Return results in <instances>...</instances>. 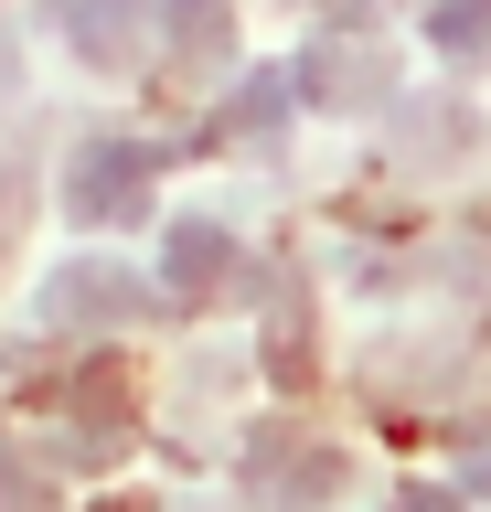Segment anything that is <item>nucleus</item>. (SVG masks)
<instances>
[{
    "instance_id": "nucleus-4",
    "label": "nucleus",
    "mask_w": 491,
    "mask_h": 512,
    "mask_svg": "<svg viewBox=\"0 0 491 512\" xmlns=\"http://www.w3.org/2000/svg\"><path fill=\"white\" fill-rule=\"evenodd\" d=\"M246 491H257L267 512L331 502V491H342V459H331V448H299V438H257V459H246Z\"/></svg>"
},
{
    "instance_id": "nucleus-13",
    "label": "nucleus",
    "mask_w": 491,
    "mask_h": 512,
    "mask_svg": "<svg viewBox=\"0 0 491 512\" xmlns=\"http://www.w3.org/2000/svg\"><path fill=\"white\" fill-rule=\"evenodd\" d=\"M0 96H11V22H0Z\"/></svg>"
},
{
    "instance_id": "nucleus-11",
    "label": "nucleus",
    "mask_w": 491,
    "mask_h": 512,
    "mask_svg": "<svg viewBox=\"0 0 491 512\" xmlns=\"http://www.w3.org/2000/svg\"><path fill=\"white\" fill-rule=\"evenodd\" d=\"M395 512H459V491H406Z\"/></svg>"
},
{
    "instance_id": "nucleus-9",
    "label": "nucleus",
    "mask_w": 491,
    "mask_h": 512,
    "mask_svg": "<svg viewBox=\"0 0 491 512\" xmlns=\"http://www.w3.org/2000/svg\"><path fill=\"white\" fill-rule=\"evenodd\" d=\"M0 512H54L43 470H22V459H11V438H0Z\"/></svg>"
},
{
    "instance_id": "nucleus-10",
    "label": "nucleus",
    "mask_w": 491,
    "mask_h": 512,
    "mask_svg": "<svg viewBox=\"0 0 491 512\" xmlns=\"http://www.w3.org/2000/svg\"><path fill=\"white\" fill-rule=\"evenodd\" d=\"M459 491H491V438H481V448H459Z\"/></svg>"
},
{
    "instance_id": "nucleus-8",
    "label": "nucleus",
    "mask_w": 491,
    "mask_h": 512,
    "mask_svg": "<svg viewBox=\"0 0 491 512\" xmlns=\"http://www.w3.org/2000/svg\"><path fill=\"white\" fill-rule=\"evenodd\" d=\"M171 43L182 54H214L225 43V0H171Z\"/></svg>"
},
{
    "instance_id": "nucleus-3",
    "label": "nucleus",
    "mask_w": 491,
    "mask_h": 512,
    "mask_svg": "<svg viewBox=\"0 0 491 512\" xmlns=\"http://www.w3.org/2000/svg\"><path fill=\"white\" fill-rule=\"evenodd\" d=\"M171 0H65V43L86 64H107V75H129L139 54H150V22H161Z\"/></svg>"
},
{
    "instance_id": "nucleus-2",
    "label": "nucleus",
    "mask_w": 491,
    "mask_h": 512,
    "mask_svg": "<svg viewBox=\"0 0 491 512\" xmlns=\"http://www.w3.org/2000/svg\"><path fill=\"white\" fill-rule=\"evenodd\" d=\"M161 139H86L75 150V182H65V214L75 224H129L150 203V171H161Z\"/></svg>"
},
{
    "instance_id": "nucleus-1",
    "label": "nucleus",
    "mask_w": 491,
    "mask_h": 512,
    "mask_svg": "<svg viewBox=\"0 0 491 512\" xmlns=\"http://www.w3.org/2000/svg\"><path fill=\"white\" fill-rule=\"evenodd\" d=\"M161 310H182V299L129 278L118 256H75V267L43 278V320H54V331H75V320H118V331H129V320H161Z\"/></svg>"
},
{
    "instance_id": "nucleus-7",
    "label": "nucleus",
    "mask_w": 491,
    "mask_h": 512,
    "mask_svg": "<svg viewBox=\"0 0 491 512\" xmlns=\"http://www.w3.org/2000/svg\"><path fill=\"white\" fill-rule=\"evenodd\" d=\"M438 54L449 64H491V0H438Z\"/></svg>"
},
{
    "instance_id": "nucleus-6",
    "label": "nucleus",
    "mask_w": 491,
    "mask_h": 512,
    "mask_svg": "<svg viewBox=\"0 0 491 512\" xmlns=\"http://www.w3.org/2000/svg\"><path fill=\"white\" fill-rule=\"evenodd\" d=\"M289 86H299V96H321V107H353V96L395 86V75H385V54H342V43H321V54H299V64H289Z\"/></svg>"
},
{
    "instance_id": "nucleus-12",
    "label": "nucleus",
    "mask_w": 491,
    "mask_h": 512,
    "mask_svg": "<svg viewBox=\"0 0 491 512\" xmlns=\"http://www.w3.org/2000/svg\"><path fill=\"white\" fill-rule=\"evenodd\" d=\"M363 11H374V0H321V22H363Z\"/></svg>"
},
{
    "instance_id": "nucleus-5",
    "label": "nucleus",
    "mask_w": 491,
    "mask_h": 512,
    "mask_svg": "<svg viewBox=\"0 0 491 512\" xmlns=\"http://www.w3.org/2000/svg\"><path fill=\"white\" fill-rule=\"evenodd\" d=\"M225 288H246V256H235L225 224H171V299L182 310H203V299H225Z\"/></svg>"
}]
</instances>
